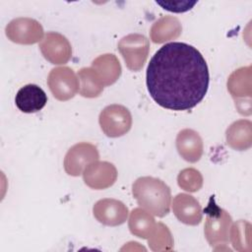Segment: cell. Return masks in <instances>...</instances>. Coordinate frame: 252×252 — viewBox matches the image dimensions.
Here are the masks:
<instances>
[{
  "label": "cell",
  "instance_id": "cell-1",
  "mask_svg": "<svg viewBox=\"0 0 252 252\" xmlns=\"http://www.w3.org/2000/svg\"><path fill=\"white\" fill-rule=\"evenodd\" d=\"M210 75L203 55L185 42L162 45L151 58L146 84L152 98L161 107L189 110L205 97Z\"/></svg>",
  "mask_w": 252,
  "mask_h": 252
},
{
  "label": "cell",
  "instance_id": "cell-2",
  "mask_svg": "<svg viewBox=\"0 0 252 252\" xmlns=\"http://www.w3.org/2000/svg\"><path fill=\"white\" fill-rule=\"evenodd\" d=\"M138 204L155 216L164 217L170 209V189L160 179L144 176L138 178L132 188Z\"/></svg>",
  "mask_w": 252,
  "mask_h": 252
},
{
  "label": "cell",
  "instance_id": "cell-3",
  "mask_svg": "<svg viewBox=\"0 0 252 252\" xmlns=\"http://www.w3.org/2000/svg\"><path fill=\"white\" fill-rule=\"evenodd\" d=\"M99 125L108 137H120L126 134L132 125L130 111L123 105L111 104L99 114Z\"/></svg>",
  "mask_w": 252,
  "mask_h": 252
},
{
  "label": "cell",
  "instance_id": "cell-4",
  "mask_svg": "<svg viewBox=\"0 0 252 252\" xmlns=\"http://www.w3.org/2000/svg\"><path fill=\"white\" fill-rule=\"evenodd\" d=\"M149 47L148 38L139 33L128 34L118 42V49L127 67L133 71H139L144 66L149 54Z\"/></svg>",
  "mask_w": 252,
  "mask_h": 252
},
{
  "label": "cell",
  "instance_id": "cell-5",
  "mask_svg": "<svg viewBox=\"0 0 252 252\" xmlns=\"http://www.w3.org/2000/svg\"><path fill=\"white\" fill-rule=\"evenodd\" d=\"M7 37L13 42L32 44L39 41L43 35L41 25L32 18H16L5 29Z\"/></svg>",
  "mask_w": 252,
  "mask_h": 252
},
{
  "label": "cell",
  "instance_id": "cell-6",
  "mask_svg": "<svg viewBox=\"0 0 252 252\" xmlns=\"http://www.w3.org/2000/svg\"><path fill=\"white\" fill-rule=\"evenodd\" d=\"M47 84L54 97L59 100H67L73 97L79 89L78 79L72 69L58 67L51 70Z\"/></svg>",
  "mask_w": 252,
  "mask_h": 252
},
{
  "label": "cell",
  "instance_id": "cell-7",
  "mask_svg": "<svg viewBox=\"0 0 252 252\" xmlns=\"http://www.w3.org/2000/svg\"><path fill=\"white\" fill-rule=\"evenodd\" d=\"M44 58L52 64H64L71 57L72 49L68 39L54 32H47L39 44Z\"/></svg>",
  "mask_w": 252,
  "mask_h": 252
},
{
  "label": "cell",
  "instance_id": "cell-8",
  "mask_svg": "<svg viewBox=\"0 0 252 252\" xmlns=\"http://www.w3.org/2000/svg\"><path fill=\"white\" fill-rule=\"evenodd\" d=\"M97 158L98 152L94 146L89 143H80L73 146L66 154L64 167L69 175L78 176L88 163Z\"/></svg>",
  "mask_w": 252,
  "mask_h": 252
},
{
  "label": "cell",
  "instance_id": "cell-9",
  "mask_svg": "<svg viewBox=\"0 0 252 252\" xmlns=\"http://www.w3.org/2000/svg\"><path fill=\"white\" fill-rule=\"evenodd\" d=\"M94 216L105 225H119L125 222L128 217L127 207L115 199H102L94 206Z\"/></svg>",
  "mask_w": 252,
  "mask_h": 252
},
{
  "label": "cell",
  "instance_id": "cell-10",
  "mask_svg": "<svg viewBox=\"0 0 252 252\" xmlns=\"http://www.w3.org/2000/svg\"><path fill=\"white\" fill-rule=\"evenodd\" d=\"M117 177L116 168L107 161L92 162L84 171L85 183L94 189H104L111 186Z\"/></svg>",
  "mask_w": 252,
  "mask_h": 252
},
{
  "label": "cell",
  "instance_id": "cell-11",
  "mask_svg": "<svg viewBox=\"0 0 252 252\" xmlns=\"http://www.w3.org/2000/svg\"><path fill=\"white\" fill-rule=\"evenodd\" d=\"M47 102V95L37 85L29 84L22 87L15 97L17 107L25 113H34L41 110Z\"/></svg>",
  "mask_w": 252,
  "mask_h": 252
},
{
  "label": "cell",
  "instance_id": "cell-12",
  "mask_svg": "<svg viewBox=\"0 0 252 252\" xmlns=\"http://www.w3.org/2000/svg\"><path fill=\"white\" fill-rule=\"evenodd\" d=\"M176 218L186 224H198L202 220V209L199 202L187 194H178L172 205Z\"/></svg>",
  "mask_w": 252,
  "mask_h": 252
},
{
  "label": "cell",
  "instance_id": "cell-13",
  "mask_svg": "<svg viewBox=\"0 0 252 252\" xmlns=\"http://www.w3.org/2000/svg\"><path fill=\"white\" fill-rule=\"evenodd\" d=\"M176 148L185 160L195 162L202 156L203 142L197 132L191 129H184L177 135Z\"/></svg>",
  "mask_w": 252,
  "mask_h": 252
},
{
  "label": "cell",
  "instance_id": "cell-14",
  "mask_svg": "<svg viewBox=\"0 0 252 252\" xmlns=\"http://www.w3.org/2000/svg\"><path fill=\"white\" fill-rule=\"evenodd\" d=\"M207 214L208 218L205 223V233L209 242L213 245L218 239L226 240L227 230L231 223L230 216L221 209H217V211L213 210Z\"/></svg>",
  "mask_w": 252,
  "mask_h": 252
},
{
  "label": "cell",
  "instance_id": "cell-15",
  "mask_svg": "<svg viewBox=\"0 0 252 252\" xmlns=\"http://www.w3.org/2000/svg\"><path fill=\"white\" fill-rule=\"evenodd\" d=\"M92 68L95 71L104 86H109L116 82L121 74V66L113 54L98 56L93 61Z\"/></svg>",
  "mask_w": 252,
  "mask_h": 252
},
{
  "label": "cell",
  "instance_id": "cell-16",
  "mask_svg": "<svg viewBox=\"0 0 252 252\" xmlns=\"http://www.w3.org/2000/svg\"><path fill=\"white\" fill-rule=\"evenodd\" d=\"M181 32L179 21L172 16H165L157 21L151 29V38L156 43H160L176 38Z\"/></svg>",
  "mask_w": 252,
  "mask_h": 252
},
{
  "label": "cell",
  "instance_id": "cell-17",
  "mask_svg": "<svg viewBox=\"0 0 252 252\" xmlns=\"http://www.w3.org/2000/svg\"><path fill=\"white\" fill-rule=\"evenodd\" d=\"M227 145L243 151L251 145V123L248 120H239L230 125L226 130Z\"/></svg>",
  "mask_w": 252,
  "mask_h": 252
},
{
  "label": "cell",
  "instance_id": "cell-18",
  "mask_svg": "<svg viewBox=\"0 0 252 252\" xmlns=\"http://www.w3.org/2000/svg\"><path fill=\"white\" fill-rule=\"evenodd\" d=\"M81 81L80 94L86 97H95L103 90V84L93 68H83L78 73Z\"/></svg>",
  "mask_w": 252,
  "mask_h": 252
},
{
  "label": "cell",
  "instance_id": "cell-19",
  "mask_svg": "<svg viewBox=\"0 0 252 252\" xmlns=\"http://www.w3.org/2000/svg\"><path fill=\"white\" fill-rule=\"evenodd\" d=\"M154 225L155 220L147 212L139 208L132 211L129 220V227L133 234L139 237L147 238L149 234L152 233Z\"/></svg>",
  "mask_w": 252,
  "mask_h": 252
},
{
  "label": "cell",
  "instance_id": "cell-20",
  "mask_svg": "<svg viewBox=\"0 0 252 252\" xmlns=\"http://www.w3.org/2000/svg\"><path fill=\"white\" fill-rule=\"evenodd\" d=\"M177 180L178 185L182 189L190 192L198 191L201 188L203 182L202 175L198 170L194 168H186L182 170L179 173Z\"/></svg>",
  "mask_w": 252,
  "mask_h": 252
},
{
  "label": "cell",
  "instance_id": "cell-21",
  "mask_svg": "<svg viewBox=\"0 0 252 252\" xmlns=\"http://www.w3.org/2000/svg\"><path fill=\"white\" fill-rule=\"evenodd\" d=\"M156 3L161 6L164 10L175 13H182L192 9L197 1H156Z\"/></svg>",
  "mask_w": 252,
  "mask_h": 252
}]
</instances>
